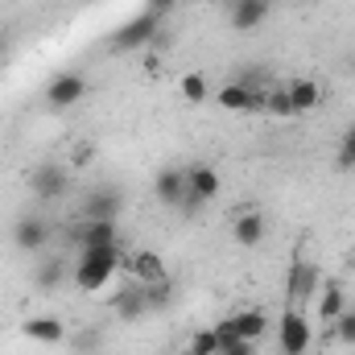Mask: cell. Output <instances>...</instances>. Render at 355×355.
Wrapping results in <instances>:
<instances>
[{"label":"cell","mask_w":355,"mask_h":355,"mask_svg":"<svg viewBox=\"0 0 355 355\" xmlns=\"http://www.w3.org/2000/svg\"><path fill=\"white\" fill-rule=\"evenodd\" d=\"M331 339L343 343V347H355V310H343L339 314V322L331 327Z\"/></svg>","instance_id":"25"},{"label":"cell","mask_w":355,"mask_h":355,"mask_svg":"<svg viewBox=\"0 0 355 355\" xmlns=\"http://www.w3.org/2000/svg\"><path fill=\"white\" fill-rule=\"evenodd\" d=\"M21 335H25L29 343H37V347H62V343H67V327H62L58 318H50V314L25 318V322H21Z\"/></svg>","instance_id":"13"},{"label":"cell","mask_w":355,"mask_h":355,"mask_svg":"<svg viewBox=\"0 0 355 355\" xmlns=\"http://www.w3.org/2000/svg\"><path fill=\"white\" fill-rule=\"evenodd\" d=\"M91 157H95V145H79V149L71 153V166L83 170V166H91Z\"/></svg>","instance_id":"28"},{"label":"cell","mask_w":355,"mask_h":355,"mask_svg":"<svg viewBox=\"0 0 355 355\" xmlns=\"http://www.w3.org/2000/svg\"><path fill=\"white\" fill-rule=\"evenodd\" d=\"M265 112L268 116H277V120H293V103H289L285 83H272V87L265 91Z\"/></svg>","instance_id":"21"},{"label":"cell","mask_w":355,"mask_h":355,"mask_svg":"<svg viewBox=\"0 0 355 355\" xmlns=\"http://www.w3.org/2000/svg\"><path fill=\"white\" fill-rule=\"evenodd\" d=\"M232 327H236V335H240V339L257 343V339L268 331V318H265V310L248 306V310H236V314H232Z\"/></svg>","instance_id":"19"},{"label":"cell","mask_w":355,"mask_h":355,"mask_svg":"<svg viewBox=\"0 0 355 355\" xmlns=\"http://www.w3.org/2000/svg\"><path fill=\"white\" fill-rule=\"evenodd\" d=\"M67 240L83 252V248H103V244H120V223L116 219H75Z\"/></svg>","instance_id":"6"},{"label":"cell","mask_w":355,"mask_h":355,"mask_svg":"<svg viewBox=\"0 0 355 355\" xmlns=\"http://www.w3.org/2000/svg\"><path fill=\"white\" fill-rule=\"evenodd\" d=\"M178 91H182L186 103H207V99H211V83H207L202 71H186V75L178 79Z\"/></svg>","instance_id":"20"},{"label":"cell","mask_w":355,"mask_h":355,"mask_svg":"<svg viewBox=\"0 0 355 355\" xmlns=\"http://www.w3.org/2000/svg\"><path fill=\"white\" fill-rule=\"evenodd\" d=\"M285 91H289L293 116H310V112L318 107V99H322V91H318V79H310V75H297V79H289V83H285Z\"/></svg>","instance_id":"16"},{"label":"cell","mask_w":355,"mask_h":355,"mask_svg":"<svg viewBox=\"0 0 355 355\" xmlns=\"http://www.w3.org/2000/svg\"><path fill=\"white\" fill-rule=\"evenodd\" d=\"M322 289V268L314 261H306L302 244L293 248V261H289V285H285V310H310L314 297Z\"/></svg>","instance_id":"2"},{"label":"cell","mask_w":355,"mask_h":355,"mask_svg":"<svg viewBox=\"0 0 355 355\" xmlns=\"http://www.w3.org/2000/svg\"><path fill=\"white\" fill-rule=\"evenodd\" d=\"M29 190H33V198H37V202H58V198H67V194H71V170H67V166L46 162V166H37V170H33Z\"/></svg>","instance_id":"7"},{"label":"cell","mask_w":355,"mask_h":355,"mask_svg":"<svg viewBox=\"0 0 355 355\" xmlns=\"http://www.w3.org/2000/svg\"><path fill=\"white\" fill-rule=\"evenodd\" d=\"M174 4H178V0H149V8H153V12H162V17H166Z\"/></svg>","instance_id":"29"},{"label":"cell","mask_w":355,"mask_h":355,"mask_svg":"<svg viewBox=\"0 0 355 355\" xmlns=\"http://www.w3.org/2000/svg\"><path fill=\"white\" fill-rule=\"evenodd\" d=\"M310 347H314V331H310L306 310H285L281 322H277V352L281 355H310Z\"/></svg>","instance_id":"4"},{"label":"cell","mask_w":355,"mask_h":355,"mask_svg":"<svg viewBox=\"0 0 355 355\" xmlns=\"http://www.w3.org/2000/svg\"><path fill=\"white\" fill-rule=\"evenodd\" d=\"M186 355H194V352H186Z\"/></svg>","instance_id":"31"},{"label":"cell","mask_w":355,"mask_h":355,"mask_svg":"<svg viewBox=\"0 0 355 355\" xmlns=\"http://www.w3.org/2000/svg\"><path fill=\"white\" fill-rule=\"evenodd\" d=\"M272 12V0H227V21L236 33H252Z\"/></svg>","instance_id":"12"},{"label":"cell","mask_w":355,"mask_h":355,"mask_svg":"<svg viewBox=\"0 0 355 355\" xmlns=\"http://www.w3.org/2000/svg\"><path fill=\"white\" fill-rule=\"evenodd\" d=\"M120 244H103V248H83L79 261L71 268V281L83 289V293H99L112 285V277L120 272Z\"/></svg>","instance_id":"1"},{"label":"cell","mask_w":355,"mask_h":355,"mask_svg":"<svg viewBox=\"0 0 355 355\" xmlns=\"http://www.w3.org/2000/svg\"><path fill=\"white\" fill-rule=\"evenodd\" d=\"M157 37H162V12L145 8V12L128 17V21H124V25L107 37V50H112V54H132V50L157 46Z\"/></svg>","instance_id":"3"},{"label":"cell","mask_w":355,"mask_h":355,"mask_svg":"<svg viewBox=\"0 0 355 355\" xmlns=\"http://www.w3.org/2000/svg\"><path fill=\"white\" fill-rule=\"evenodd\" d=\"M219 355H257V343H248V339H236V343H223Z\"/></svg>","instance_id":"27"},{"label":"cell","mask_w":355,"mask_h":355,"mask_svg":"<svg viewBox=\"0 0 355 355\" xmlns=\"http://www.w3.org/2000/svg\"><path fill=\"white\" fill-rule=\"evenodd\" d=\"M190 352L194 355H219V335H215V327L194 331V335H190Z\"/></svg>","instance_id":"24"},{"label":"cell","mask_w":355,"mask_h":355,"mask_svg":"<svg viewBox=\"0 0 355 355\" xmlns=\"http://www.w3.org/2000/svg\"><path fill=\"white\" fill-rule=\"evenodd\" d=\"M153 194H157V202L162 207H182V198H186V170H178V166H162L157 174H153Z\"/></svg>","instance_id":"15"},{"label":"cell","mask_w":355,"mask_h":355,"mask_svg":"<svg viewBox=\"0 0 355 355\" xmlns=\"http://www.w3.org/2000/svg\"><path fill=\"white\" fill-rule=\"evenodd\" d=\"M0 54H4V42H0Z\"/></svg>","instance_id":"30"},{"label":"cell","mask_w":355,"mask_h":355,"mask_svg":"<svg viewBox=\"0 0 355 355\" xmlns=\"http://www.w3.org/2000/svg\"><path fill=\"white\" fill-rule=\"evenodd\" d=\"M120 207H124V194L116 190V186H95L87 198H83V219H116L120 215Z\"/></svg>","instance_id":"14"},{"label":"cell","mask_w":355,"mask_h":355,"mask_svg":"<svg viewBox=\"0 0 355 355\" xmlns=\"http://www.w3.org/2000/svg\"><path fill=\"white\" fill-rule=\"evenodd\" d=\"M62 277H67V265L54 257V261L37 265V289H58V285H62Z\"/></svg>","instance_id":"23"},{"label":"cell","mask_w":355,"mask_h":355,"mask_svg":"<svg viewBox=\"0 0 355 355\" xmlns=\"http://www.w3.org/2000/svg\"><path fill=\"white\" fill-rule=\"evenodd\" d=\"M12 244H17V252H42V248L50 244V223H46V215H21V219L12 223Z\"/></svg>","instance_id":"11"},{"label":"cell","mask_w":355,"mask_h":355,"mask_svg":"<svg viewBox=\"0 0 355 355\" xmlns=\"http://www.w3.org/2000/svg\"><path fill=\"white\" fill-rule=\"evenodd\" d=\"M314 310H318V322H322L327 335H331V327H335L339 314L347 310V289H343L339 277H322V289H318V297H314Z\"/></svg>","instance_id":"10"},{"label":"cell","mask_w":355,"mask_h":355,"mask_svg":"<svg viewBox=\"0 0 355 355\" xmlns=\"http://www.w3.org/2000/svg\"><path fill=\"white\" fill-rule=\"evenodd\" d=\"M112 310H116L120 318H141V314H149V306H145V285L128 277V285L112 293Z\"/></svg>","instance_id":"17"},{"label":"cell","mask_w":355,"mask_h":355,"mask_svg":"<svg viewBox=\"0 0 355 355\" xmlns=\"http://www.w3.org/2000/svg\"><path fill=\"white\" fill-rule=\"evenodd\" d=\"M174 302V277H166V281H157V285H145V306L157 314V310H166Z\"/></svg>","instance_id":"22"},{"label":"cell","mask_w":355,"mask_h":355,"mask_svg":"<svg viewBox=\"0 0 355 355\" xmlns=\"http://www.w3.org/2000/svg\"><path fill=\"white\" fill-rule=\"evenodd\" d=\"M83 95H87V79H83L79 71H58V75L46 83V103H50L54 112H67V107H75Z\"/></svg>","instance_id":"8"},{"label":"cell","mask_w":355,"mask_h":355,"mask_svg":"<svg viewBox=\"0 0 355 355\" xmlns=\"http://www.w3.org/2000/svg\"><path fill=\"white\" fill-rule=\"evenodd\" d=\"M335 166H339V170H355V124L347 128V132H343V141H339Z\"/></svg>","instance_id":"26"},{"label":"cell","mask_w":355,"mask_h":355,"mask_svg":"<svg viewBox=\"0 0 355 355\" xmlns=\"http://www.w3.org/2000/svg\"><path fill=\"white\" fill-rule=\"evenodd\" d=\"M236 244H244V248H261V240H265V215L257 211V207H248V211H240L236 215Z\"/></svg>","instance_id":"18"},{"label":"cell","mask_w":355,"mask_h":355,"mask_svg":"<svg viewBox=\"0 0 355 355\" xmlns=\"http://www.w3.org/2000/svg\"><path fill=\"white\" fill-rule=\"evenodd\" d=\"M219 194V174L211 166H190L186 170V198H182V215H198L211 198Z\"/></svg>","instance_id":"5"},{"label":"cell","mask_w":355,"mask_h":355,"mask_svg":"<svg viewBox=\"0 0 355 355\" xmlns=\"http://www.w3.org/2000/svg\"><path fill=\"white\" fill-rule=\"evenodd\" d=\"M120 272L132 277V281H141V285H157V281L170 277L166 261H162L157 252H149V248H137L132 257H120Z\"/></svg>","instance_id":"9"}]
</instances>
